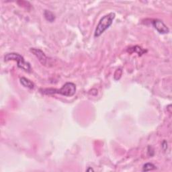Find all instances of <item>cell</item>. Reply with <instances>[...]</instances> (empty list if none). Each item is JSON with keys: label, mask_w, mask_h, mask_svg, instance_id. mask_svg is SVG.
Wrapping results in <instances>:
<instances>
[{"label": "cell", "mask_w": 172, "mask_h": 172, "mask_svg": "<svg viewBox=\"0 0 172 172\" xmlns=\"http://www.w3.org/2000/svg\"><path fill=\"white\" fill-rule=\"evenodd\" d=\"M40 92L43 94L52 95V94H61L64 96L71 97L76 92V86L72 82H67L62 86L61 89L54 88H46L40 89Z\"/></svg>", "instance_id": "obj_1"}, {"label": "cell", "mask_w": 172, "mask_h": 172, "mask_svg": "<svg viewBox=\"0 0 172 172\" xmlns=\"http://www.w3.org/2000/svg\"><path fill=\"white\" fill-rule=\"evenodd\" d=\"M115 17V13L110 12L102 17L100 22H98L97 26H96L94 33V36L95 38L100 36L107 29H108L110 27V26L112 24Z\"/></svg>", "instance_id": "obj_2"}, {"label": "cell", "mask_w": 172, "mask_h": 172, "mask_svg": "<svg viewBox=\"0 0 172 172\" xmlns=\"http://www.w3.org/2000/svg\"><path fill=\"white\" fill-rule=\"evenodd\" d=\"M4 61L5 62L9 61H16L17 62V67L24 70L28 73L31 72V66L28 62H26L24 58L16 52H11L5 55Z\"/></svg>", "instance_id": "obj_3"}, {"label": "cell", "mask_w": 172, "mask_h": 172, "mask_svg": "<svg viewBox=\"0 0 172 172\" xmlns=\"http://www.w3.org/2000/svg\"><path fill=\"white\" fill-rule=\"evenodd\" d=\"M152 24L160 34H167L169 33V28L164 22L159 20H153L152 21Z\"/></svg>", "instance_id": "obj_4"}, {"label": "cell", "mask_w": 172, "mask_h": 172, "mask_svg": "<svg viewBox=\"0 0 172 172\" xmlns=\"http://www.w3.org/2000/svg\"><path fill=\"white\" fill-rule=\"evenodd\" d=\"M30 52L36 56L39 61L41 63L42 65H45L46 64V61H47V57H46V55L44 53L43 51H42L40 49L35 48H31Z\"/></svg>", "instance_id": "obj_5"}, {"label": "cell", "mask_w": 172, "mask_h": 172, "mask_svg": "<svg viewBox=\"0 0 172 172\" xmlns=\"http://www.w3.org/2000/svg\"><path fill=\"white\" fill-rule=\"evenodd\" d=\"M20 81L23 86L28 87L29 89H32L34 87V83L33 82V81H30V80H28L27 78L21 77L20 79Z\"/></svg>", "instance_id": "obj_6"}, {"label": "cell", "mask_w": 172, "mask_h": 172, "mask_svg": "<svg viewBox=\"0 0 172 172\" xmlns=\"http://www.w3.org/2000/svg\"><path fill=\"white\" fill-rule=\"evenodd\" d=\"M44 16H45V19L49 22H53L55 20V14L49 10H45V11H44Z\"/></svg>", "instance_id": "obj_7"}, {"label": "cell", "mask_w": 172, "mask_h": 172, "mask_svg": "<svg viewBox=\"0 0 172 172\" xmlns=\"http://www.w3.org/2000/svg\"><path fill=\"white\" fill-rule=\"evenodd\" d=\"M156 169V166L151 164V163H147L143 165V167H142V171H152Z\"/></svg>", "instance_id": "obj_8"}, {"label": "cell", "mask_w": 172, "mask_h": 172, "mask_svg": "<svg viewBox=\"0 0 172 172\" xmlns=\"http://www.w3.org/2000/svg\"><path fill=\"white\" fill-rule=\"evenodd\" d=\"M122 74V70L121 69H118L116 70L114 73V80H120Z\"/></svg>", "instance_id": "obj_9"}, {"label": "cell", "mask_w": 172, "mask_h": 172, "mask_svg": "<svg viewBox=\"0 0 172 172\" xmlns=\"http://www.w3.org/2000/svg\"><path fill=\"white\" fill-rule=\"evenodd\" d=\"M162 147L163 149H164V150H166V149L167 147V142L166 141H164V142H162Z\"/></svg>", "instance_id": "obj_10"}, {"label": "cell", "mask_w": 172, "mask_h": 172, "mask_svg": "<svg viewBox=\"0 0 172 172\" xmlns=\"http://www.w3.org/2000/svg\"><path fill=\"white\" fill-rule=\"evenodd\" d=\"M87 171H94V170H93V169H92V168H91V167H89V168H88V169H87Z\"/></svg>", "instance_id": "obj_11"}]
</instances>
